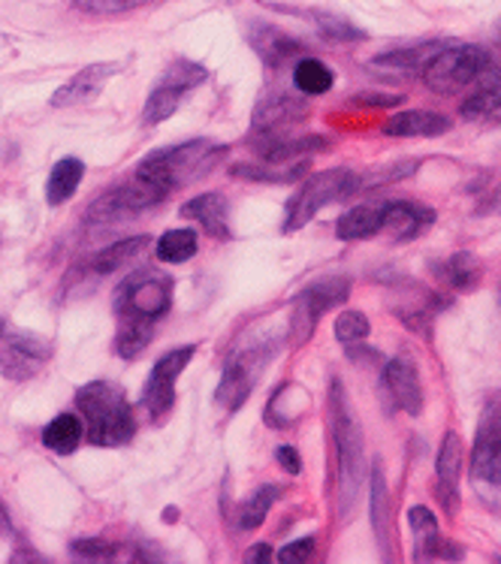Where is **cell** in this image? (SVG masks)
I'll use <instances>...</instances> for the list:
<instances>
[{
	"instance_id": "obj_8",
	"label": "cell",
	"mask_w": 501,
	"mask_h": 564,
	"mask_svg": "<svg viewBox=\"0 0 501 564\" xmlns=\"http://www.w3.org/2000/svg\"><path fill=\"white\" fill-rule=\"evenodd\" d=\"M350 296V278L345 275H327L317 278L312 284L299 290V296L293 300L291 312V341L303 347L312 335H315L320 317L336 308Z\"/></svg>"
},
{
	"instance_id": "obj_36",
	"label": "cell",
	"mask_w": 501,
	"mask_h": 564,
	"mask_svg": "<svg viewBox=\"0 0 501 564\" xmlns=\"http://www.w3.org/2000/svg\"><path fill=\"white\" fill-rule=\"evenodd\" d=\"M70 555L76 562H116L118 546L104 538H83L70 543Z\"/></svg>"
},
{
	"instance_id": "obj_12",
	"label": "cell",
	"mask_w": 501,
	"mask_h": 564,
	"mask_svg": "<svg viewBox=\"0 0 501 564\" xmlns=\"http://www.w3.org/2000/svg\"><path fill=\"white\" fill-rule=\"evenodd\" d=\"M209 76V69L197 64V61H187L178 58L173 61L170 67L164 69V76L161 82L154 85L152 94H149V100H145V109H142V124H161L166 118L173 116L175 109L182 106L187 91H194L197 85H203Z\"/></svg>"
},
{
	"instance_id": "obj_32",
	"label": "cell",
	"mask_w": 501,
	"mask_h": 564,
	"mask_svg": "<svg viewBox=\"0 0 501 564\" xmlns=\"http://www.w3.org/2000/svg\"><path fill=\"white\" fill-rule=\"evenodd\" d=\"M275 498H279V486H260L254 496L248 498L246 505H242V513H239V529L242 531H254L263 525V519L269 517V507L275 505Z\"/></svg>"
},
{
	"instance_id": "obj_6",
	"label": "cell",
	"mask_w": 501,
	"mask_h": 564,
	"mask_svg": "<svg viewBox=\"0 0 501 564\" xmlns=\"http://www.w3.org/2000/svg\"><path fill=\"white\" fill-rule=\"evenodd\" d=\"M345 196H357V170L336 166V170L315 173L312 178H305V185L287 199L281 230L299 232L305 224H312L320 208L336 203V199H345Z\"/></svg>"
},
{
	"instance_id": "obj_38",
	"label": "cell",
	"mask_w": 501,
	"mask_h": 564,
	"mask_svg": "<svg viewBox=\"0 0 501 564\" xmlns=\"http://www.w3.org/2000/svg\"><path fill=\"white\" fill-rule=\"evenodd\" d=\"M315 538H303V541L291 543V546H284L279 555H275V562L281 564H296V562H308L312 555H315Z\"/></svg>"
},
{
	"instance_id": "obj_11",
	"label": "cell",
	"mask_w": 501,
	"mask_h": 564,
	"mask_svg": "<svg viewBox=\"0 0 501 564\" xmlns=\"http://www.w3.org/2000/svg\"><path fill=\"white\" fill-rule=\"evenodd\" d=\"M471 480L483 489H501V390H495L483 402L475 447H471Z\"/></svg>"
},
{
	"instance_id": "obj_17",
	"label": "cell",
	"mask_w": 501,
	"mask_h": 564,
	"mask_svg": "<svg viewBox=\"0 0 501 564\" xmlns=\"http://www.w3.org/2000/svg\"><path fill=\"white\" fill-rule=\"evenodd\" d=\"M369 496H372V501H369V517H372L374 541H378V550H381L386 562H393L396 558V531H393V507H390V489H386L381 462H374Z\"/></svg>"
},
{
	"instance_id": "obj_37",
	"label": "cell",
	"mask_w": 501,
	"mask_h": 564,
	"mask_svg": "<svg viewBox=\"0 0 501 564\" xmlns=\"http://www.w3.org/2000/svg\"><path fill=\"white\" fill-rule=\"evenodd\" d=\"M76 10L91 12V15H118V12L137 10V7H145V3H154V0H70Z\"/></svg>"
},
{
	"instance_id": "obj_19",
	"label": "cell",
	"mask_w": 501,
	"mask_h": 564,
	"mask_svg": "<svg viewBox=\"0 0 501 564\" xmlns=\"http://www.w3.org/2000/svg\"><path fill=\"white\" fill-rule=\"evenodd\" d=\"M435 224V212L411 199H396V203H384V232L393 242L405 245L417 239Z\"/></svg>"
},
{
	"instance_id": "obj_7",
	"label": "cell",
	"mask_w": 501,
	"mask_h": 564,
	"mask_svg": "<svg viewBox=\"0 0 501 564\" xmlns=\"http://www.w3.org/2000/svg\"><path fill=\"white\" fill-rule=\"evenodd\" d=\"M272 354H275V345H272V341H251L248 347H242V350L224 366L221 383H218V392H215V404H218L221 411H227V414H236V411L251 399L257 380L266 371Z\"/></svg>"
},
{
	"instance_id": "obj_31",
	"label": "cell",
	"mask_w": 501,
	"mask_h": 564,
	"mask_svg": "<svg viewBox=\"0 0 501 564\" xmlns=\"http://www.w3.org/2000/svg\"><path fill=\"white\" fill-rule=\"evenodd\" d=\"M199 248V239L194 230H170L154 242V253L161 263H187Z\"/></svg>"
},
{
	"instance_id": "obj_39",
	"label": "cell",
	"mask_w": 501,
	"mask_h": 564,
	"mask_svg": "<svg viewBox=\"0 0 501 564\" xmlns=\"http://www.w3.org/2000/svg\"><path fill=\"white\" fill-rule=\"evenodd\" d=\"M275 459H279V465L287 474H299V471H303V459H299V453H296V449H293V447H279V449H275Z\"/></svg>"
},
{
	"instance_id": "obj_16",
	"label": "cell",
	"mask_w": 501,
	"mask_h": 564,
	"mask_svg": "<svg viewBox=\"0 0 501 564\" xmlns=\"http://www.w3.org/2000/svg\"><path fill=\"white\" fill-rule=\"evenodd\" d=\"M118 69H121V64H116V61H109V64H91V67L79 69L73 79L64 82L58 91L52 94V106L55 109H70V106L88 104V100H94L97 94L104 91L109 82L116 79Z\"/></svg>"
},
{
	"instance_id": "obj_35",
	"label": "cell",
	"mask_w": 501,
	"mask_h": 564,
	"mask_svg": "<svg viewBox=\"0 0 501 564\" xmlns=\"http://www.w3.org/2000/svg\"><path fill=\"white\" fill-rule=\"evenodd\" d=\"M372 333V323L362 312H341L336 321V338L338 345L357 347L366 341V335Z\"/></svg>"
},
{
	"instance_id": "obj_27",
	"label": "cell",
	"mask_w": 501,
	"mask_h": 564,
	"mask_svg": "<svg viewBox=\"0 0 501 564\" xmlns=\"http://www.w3.org/2000/svg\"><path fill=\"white\" fill-rule=\"evenodd\" d=\"M85 178V163L76 158H64L52 166L46 182V203L48 206H64L67 199H73L76 187L83 185Z\"/></svg>"
},
{
	"instance_id": "obj_14",
	"label": "cell",
	"mask_w": 501,
	"mask_h": 564,
	"mask_svg": "<svg viewBox=\"0 0 501 564\" xmlns=\"http://www.w3.org/2000/svg\"><path fill=\"white\" fill-rule=\"evenodd\" d=\"M308 116V104L291 94H272L260 100L251 118V139L284 137L293 124H299Z\"/></svg>"
},
{
	"instance_id": "obj_23",
	"label": "cell",
	"mask_w": 501,
	"mask_h": 564,
	"mask_svg": "<svg viewBox=\"0 0 501 564\" xmlns=\"http://www.w3.org/2000/svg\"><path fill=\"white\" fill-rule=\"evenodd\" d=\"M152 242L154 239H149V236H133V239L106 245L104 251L94 253V260L88 265H91L94 275H112L118 269H128V265L137 263L142 253L152 248Z\"/></svg>"
},
{
	"instance_id": "obj_3",
	"label": "cell",
	"mask_w": 501,
	"mask_h": 564,
	"mask_svg": "<svg viewBox=\"0 0 501 564\" xmlns=\"http://www.w3.org/2000/svg\"><path fill=\"white\" fill-rule=\"evenodd\" d=\"M85 435L94 447H124L137 435V414L124 387L112 380H91L76 392Z\"/></svg>"
},
{
	"instance_id": "obj_20",
	"label": "cell",
	"mask_w": 501,
	"mask_h": 564,
	"mask_svg": "<svg viewBox=\"0 0 501 564\" xmlns=\"http://www.w3.org/2000/svg\"><path fill=\"white\" fill-rule=\"evenodd\" d=\"M384 387L386 392L393 395V402H396L405 414H423V387H420V375L409 357H396L386 362Z\"/></svg>"
},
{
	"instance_id": "obj_13",
	"label": "cell",
	"mask_w": 501,
	"mask_h": 564,
	"mask_svg": "<svg viewBox=\"0 0 501 564\" xmlns=\"http://www.w3.org/2000/svg\"><path fill=\"white\" fill-rule=\"evenodd\" d=\"M194 354H197V347L182 345L154 362L152 375H149L145 387H142V404H145V411H149L154 423H166V416L173 414L175 380L187 369V362L194 359Z\"/></svg>"
},
{
	"instance_id": "obj_18",
	"label": "cell",
	"mask_w": 501,
	"mask_h": 564,
	"mask_svg": "<svg viewBox=\"0 0 501 564\" xmlns=\"http://www.w3.org/2000/svg\"><path fill=\"white\" fill-rule=\"evenodd\" d=\"M182 218L199 224L203 232L211 236V239H218V242H230V236H233L230 232V203L218 191L187 199L185 206H182Z\"/></svg>"
},
{
	"instance_id": "obj_42",
	"label": "cell",
	"mask_w": 501,
	"mask_h": 564,
	"mask_svg": "<svg viewBox=\"0 0 501 564\" xmlns=\"http://www.w3.org/2000/svg\"><path fill=\"white\" fill-rule=\"evenodd\" d=\"M499 308H501V290H499Z\"/></svg>"
},
{
	"instance_id": "obj_4",
	"label": "cell",
	"mask_w": 501,
	"mask_h": 564,
	"mask_svg": "<svg viewBox=\"0 0 501 564\" xmlns=\"http://www.w3.org/2000/svg\"><path fill=\"white\" fill-rule=\"evenodd\" d=\"M224 154H227V149L218 145V142L190 139V142H182V145L152 151L149 158H142L137 173L154 182L164 194H173V191H182V187L197 182L203 175H209L224 161Z\"/></svg>"
},
{
	"instance_id": "obj_10",
	"label": "cell",
	"mask_w": 501,
	"mask_h": 564,
	"mask_svg": "<svg viewBox=\"0 0 501 564\" xmlns=\"http://www.w3.org/2000/svg\"><path fill=\"white\" fill-rule=\"evenodd\" d=\"M166 196L161 187L149 182L145 175L133 173L128 182H121L112 191H106L91 208H88V224H116V220L137 218L149 208L161 206Z\"/></svg>"
},
{
	"instance_id": "obj_28",
	"label": "cell",
	"mask_w": 501,
	"mask_h": 564,
	"mask_svg": "<svg viewBox=\"0 0 501 564\" xmlns=\"http://www.w3.org/2000/svg\"><path fill=\"white\" fill-rule=\"evenodd\" d=\"M83 435L85 429L79 416L61 414L43 429V444H46V449H52V453H58V456H70V453H76V447L83 444Z\"/></svg>"
},
{
	"instance_id": "obj_43",
	"label": "cell",
	"mask_w": 501,
	"mask_h": 564,
	"mask_svg": "<svg viewBox=\"0 0 501 564\" xmlns=\"http://www.w3.org/2000/svg\"><path fill=\"white\" fill-rule=\"evenodd\" d=\"M0 326H3V321H0Z\"/></svg>"
},
{
	"instance_id": "obj_40",
	"label": "cell",
	"mask_w": 501,
	"mask_h": 564,
	"mask_svg": "<svg viewBox=\"0 0 501 564\" xmlns=\"http://www.w3.org/2000/svg\"><path fill=\"white\" fill-rule=\"evenodd\" d=\"M357 104L360 106H399L402 104V97H390V94H360V97H357Z\"/></svg>"
},
{
	"instance_id": "obj_5",
	"label": "cell",
	"mask_w": 501,
	"mask_h": 564,
	"mask_svg": "<svg viewBox=\"0 0 501 564\" xmlns=\"http://www.w3.org/2000/svg\"><path fill=\"white\" fill-rule=\"evenodd\" d=\"M492 64L495 61L490 52L480 46H438V52L426 61V67L420 69V76L429 91L447 97L468 91Z\"/></svg>"
},
{
	"instance_id": "obj_33",
	"label": "cell",
	"mask_w": 501,
	"mask_h": 564,
	"mask_svg": "<svg viewBox=\"0 0 501 564\" xmlns=\"http://www.w3.org/2000/svg\"><path fill=\"white\" fill-rule=\"evenodd\" d=\"M414 558L417 562H459L462 558V546H456L447 538H442V531L438 534H432V538H423L414 546Z\"/></svg>"
},
{
	"instance_id": "obj_30",
	"label": "cell",
	"mask_w": 501,
	"mask_h": 564,
	"mask_svg": "<svg viewBox=\"0 0 501 564\" xmlns=\"http://www.w3.org/2000/svg\"><path fill=\"white\" fill-rule=\"evenodd\" d=\"M293 82H296V88H299L303 94L317 97V94L333 91L336 76H333V69H329L324 61L303 58V61H296V67H293Z\"/></svg>"
},
{
	"instance_id": "obj_26",
	"label": "cell",
	"mask_w": 501,
	"mask_h": 564,
	"mask_svg": "<svg viewBox=\"0 0 501 564\" xmlns=\"http://www.w3.org/2000/svg\"><path fill=\"white\" fill-rule=\"evenodd\" d=\"M442 278L456 293H471L483 281V265L471 251H456L442 263Z\"/></svg>"
},
{
	"instance_id": "obj_24",
	"label": "cell",
	"mask_w": 501,
	"mask_h": 564,
	"mask_svg": "<svg viewBox=\"0 0 501 564\" xmlns=\"http://www.w3.org/2000/svg\"><path fill=\"white\" fill-rule=\"evenodd\" d=\"M459 112H462V118H487L501 112V67L492 64V67L471 85V94L462 100Z\"/></svg>"
},
{
	"instance_id": "obj_1",
	"label": "cell",
	"mask_w": 501,
	"mask_h": 564,
	"mask_svg": "<svg viewBox=\"0 0 501 564\" xmlns=\"http://www.w3.org/2000/svg\"><path fill=\"white\" fill-rule=\"evenodd\" d=\"M173 308V278L164 269L140 265L118 284L112 312H116V354L137 359L152 345L154 326Z\"/></svg>"
},
{
	"instance_id": "obj_9",
	"label": "cell",
	"mask_w": 501,
	"mask_h": 564,
	"mask_svg": "<svg viewBox=\"0 0 501 564\" xmlns=\"http://www.w3.org/2000/svg\"><path fill=\"white\" fill-rule=\"evenodd\" d=\"M52 354L55 347L43 335L28 333L10 323L0 326V375L12 383L36 378L48 366Z\"/></svg>"
},
{
	"instance_id": "obj_41",
	"label": "cell",
	"mask_w": 501,
	"mask_h": 564,
	"mask_svg": "<svg viewBox=\"0 0 501 564\" xmlns=\"http://www.w3.org/2000/svg\"><path fill=\"white\" fill-rule=\"evenodd\" d=\"M246 562H254V564L275 562V553H272L269 546H263V543H260V546H251V550H248Z\"/></svg>"
},
{
	"instance_id": "obj_25",
	"label": "cell",
	"mask_w": 501,
	"mask_h": 564,
	"mask_svg": "<svg viewBox=\"0 0 501 564\" xmlns=\"http://www.w3.org/2000/svg\"><path fill=\"white\" fill-rule=\"evenodd\" d=\"M378 232H384V203H366V206L350 208L336 224V236L341 242L372 239Z\"/></svg>"
},
{
	"instance_id": "obj_34",
	"label": "cell",
	"mask_w": 501,
	"mask_h": 564,
	"mask_svg": "<svg viewBox=\"0 0 501 564\" xmlns=\"http://www.w3.org/2000/svg\"><path fill=\"white\" fill-rule=\"evenodd\" d=\"M317 28H320V34L333 40V43H362L366 40V31L357 28L348 19H338V15H329V12H317Z\"/></svg>"
},
{
	"instance_id": "obj_21",
	"label": "cell",
	"mask_w": 501,
	"mask_h": 564,
	"mask_svg": "<svg viewBox=\"0 0 501 564\" xmlns=\"http://www.w3.org/2000/svg\"><path fill=\"white\" fill-rule=\"evenodd\" d=\"M251 46H254V52L260 55V61L272 69L284 67L287 61H293L303 52V46H299L293 36H287L284 31H279V28H272V24H254V31H251Z\"/></svg>"
},
{
	"instance_id": "obj_22",
	"label": "cell",
	"mask_w": 501,
	"mask_h": 564,
	"mask_svg": "<svg viewBox=\"0 0 501 564\" xmlns=\"http://www.w3.org/2000/svg\"><path fill=\"white\" fill-rule=\"evenodd\" d=\"M450 118L438 116V112H429V109H411V112H399V116L386 118L384 133L386 137H420L432 139L442 137L450 130Z\"/></svg>"
},
{
	"instance_id": "obj_2",
	"label": "cell",
	"mask_w": 501,
	"mask_h": 564,
	"mask_svg": "<svg viewBox=\"0 0 501 564\" xmlns=\"http://www.w3.org/2000/svg\"><path fill=\"white\" fill-rule=\"evenodd\" d=\"M329 429H333V447H336V474H338V513L341 519L353 513L360 498L362 468H366V449H362V429L353 411V402L341 387V380H333L329 387Z\"/></svg>"
},
{
	"instance_id": "obj_29",
	"label": "cell",
	"mask_w": 501,
	"mask_h": 564,
	"mask_svg": "<svg viewBox=\"0 0 501 564\" xmlns=\"http://www.w3.org/2000/svg\"><path fill=\"white\" fill-rule=\"evenodd\" d=\"M305 173V161L296 163H263V166H248V163H236L230 175L246 178V182H263V185H291Z\"/></svg>"
},
{
	"instance_id": "obj_15",
	"label": "cell",
	"mask_w": 501,
	"mask_h": 564,
	"mask_svg": "<svg viewBox=\"0 0 501 564\" xmlns=\"http://www.w3.org/2000/svg\"><path fill=\"white\" fill-rule=\"evenodd\" d=\"M462 459H466V449H462V438L456 432H447L438 447V459H435V484H438V501L447 507V513L456 517L459 510V477H462Z\"/></svg>"
}]
</instances>
